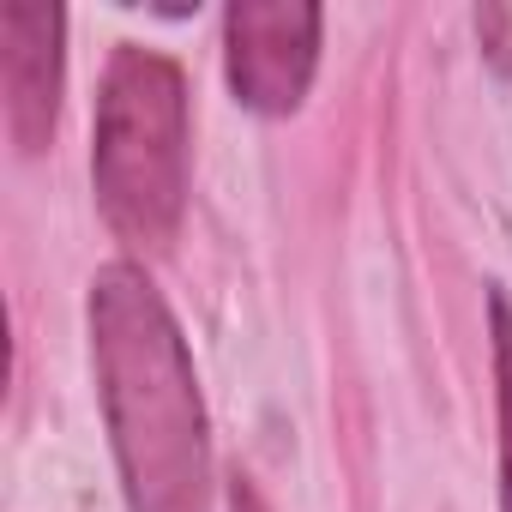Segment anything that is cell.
<instances>
[{
    "label": "cell",
    "mask_w": 512,
    "mask_h": 512,
    "mask_svg": "<svg viewBox=\"0 0 512 512\" xmlns=\"http://www.w3.org/2000/svg\"><path fill=\"white\" fill-rule=\"evenodd\" d=\"M193 181V109L175 55L115 43L97 121H91V193L109 235L133 253H163L181 235Z\"/></svg>",
    "instance_id": "cell-2"
},
{
    "label": "cell",
    "mask_w": 512,
    "mask_h": 512,
    "mask_svg": "<svg viewBox=\"0 0 512 512\" xmlns=\"http://www.w3.org/2000/svg\"><path fill=\"white\" fill-rule=\"evenodd\" d=\"M488 344H494V422H500V512H512V296L488 284Z\"/></svg>",
    "instance_id": "cell-5"
},
{
    "label": "cell",
    "mask_w": 512,
    "mask_h": 512,
    "mask_svg": "<svg viewBox=\"0 0 512 512\" xmlns=\"http://www.w3.org/2000/svg\"><path fill=\"white\" fill-rule=\"evenodd\" d=\"M326 13L308 0H235L223 13V79L247 115L284 121L308 103L320 73Z\"/></svg>",
    "instance_id": "cell-3"
},
{
    "label": "cell",
    "mask_w": 512,
    "mask_h": 512,
    "mask_svg": "<svg viewBox=\"0 0 512 512\" xmlns=\"http://www.w3.org/2000/svg\"><path fill=\"white\" fill-rule=\"evenodd\" d=\"M91 368L127 512H211V428L193 350L139 260H109L85 296Z\"/></svg>",
    "instance_id": "cell-1"
},
{
    "label": "cell",
    "mask_w": 512,
    "mask_h": 512,
    "mask_svg": "<svg viewBox=\"0 0 512 512\" xmlns=\"http://www.w3.org/2000/svg\"><path fill=\"white\" fill-rule=\"evenodd\" d=\"M67 85V13L13 0L0 7V91H7V133L19 157H43L61 127Z\"/></svg>",
    "instance_id": "cell-4"
},
{
    "label": "cell",
    "mask_w": 512,
    "mask_h": 512,
    "mask_svg": "<svg viewBox=\"0 0 512 512\" xmlns=\"http://www.w3.org/2000/svg\"><path fill=\"white\" fill-rule=\"evenodd\" d=\"M223 512H272V506H266V494H260V488H253V482L235 470V476H229V488H223Z\"/></svg>",
    "instance_id": "cell-6"
}]
</instances>
